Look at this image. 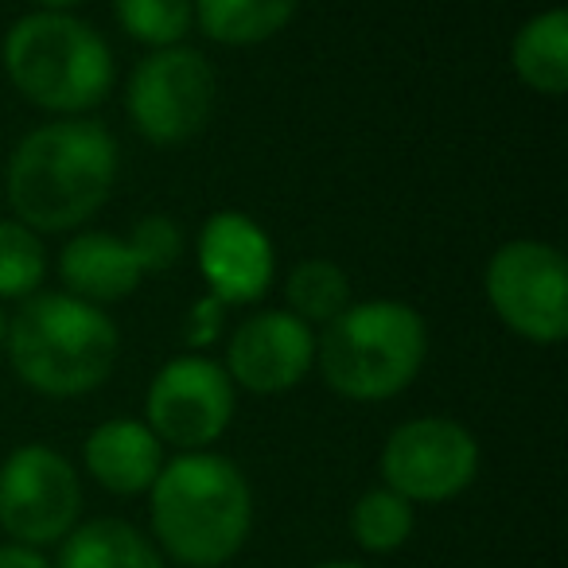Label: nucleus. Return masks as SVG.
Here are the masks:
<instances>
[{
    "label": "nucleus",
    "mask_w": 568,
    "mask_h": 568,
    "mask_svg": "<svg viewBox=\"0 0 568 568\" xmlns=\"http://www.w3.org/2000/svg\"><path fill=\"white\" fill-rule=\"evenodd\" d=\"M219 74L203 51L160 48L136 59L125 79V113L133 129L156 149L195 141L214 118Z\"/></svg>",
    "instance_id": "obj_7"
},
{
    "label": "nucleus",
    "mask_w": 568,
    "mask_h": 568,
    "mask_svg": "<svg viewBox=\"0 0 568 568\" xmlns=\"http://www.w3.org/2000/svg\"><path fill=\"white\" fill-rule=\"evenodd\" d=\"M82 518L79 467L51 444H20L0 459V529L9 541L48 549Z\"/></svg>",
    "instance_id": "obj_10"
},
{
    "label": "nucleus",
    "mask_w": 568,
    "mask_h": 568,
    "mask_svg": "<svg viewBox=\"0 0 568 568\" xmlns=\"http://www.w3.org/2000/svg\"><path fill=\"white\" fill-rule=\"evenodd\" d=\"M4 335H9V308L0 304V355H4Z\"/></svg>",
    "instance_id": "obj_27"
},
{
    "label": "nucleus",
    "mask_w": 568,
    "mask_h": 568,
    "mask_svg": "<svg viewBox=\"0 0 568 568\" xmlns=\"http://www.w3.org/2000/svg\"><path fill=\"white\" fill-rule=\"evenodd\" d=\"M149 537L183 568H226L253 534V487L219 452H175L149 487Z\"/></svg>",
    "instance_id": "obj_2"
},
{
    "label": "nucleus",
    "mask_w": 568,
    "mask_h": 568,
    "mask_svg": "<svg viewBox=\"0 0 568 568\" xmlns=\"http://www.w3.org/2000/svg\"><path fill=\"white\" fill-rule=\"evenodd\" d=\"M222 320H226V308H222L219 301H211V296H203L199 304H191V312H187V343H191V351L211 347V343L219 339V332H222Z\"/></svg>",
    "instance_id": "obj_23"
},
{
    "label": "nucleus",
    "mask_w": 568,
    "mask_h": 568,
    "mask_svg": "<svg viewBox=\"0 0 568 568\" xmlns=\"http://www.w3.org/2000/svg\"><path fill=\"white\" fill-rule=\"evenodd\" d=\"M125 242H129V250H133L141 273L160 276V273H172L183 261V253H187V230H183L180 219H172V214L152 211L129 230Z\"/></svg>",
    "instance_id": "obj_22"
},
{
    "label": "nucleus",
    "mask_w": 568,
    "mask_h": 568,
    "mask_svg": "<svg viewBox=\"0 0 568 568\" xmlns=\"http://www.w3.org/2000/svg\"><path fill=\"white\" fill-rule=\"evenodd\" d=\"M312 568H371L363 560H324V565H312Z\"/></svg>",
    "instance_id": "obj_26"
},
{
    "label": "nucleus",
    "mask_w": 568,
    "mask_h": 568,
    "mask_svg": "<svg viewBox=\"0 0 568 568\" xmlns=\"http://www.w3.org/2000/svg\"><path fill=\"white\" fill-rule=\"evenodd\" d=\"M237 389L226 366L203 351L175 355L152 374L144 394V425L172 452H211L230 433Z\"/></svg>",
    "instance_id": "obj_9"
},
{
    "label": "nucleus",
    "mask_w": 568,
    "mask_h": 568,
    "mask_svg": "<svg viewBox=\"0 0 568 568\" xmlns=\"http://www.w3.org/2000/svg\"><path fill=\"white\" fill-rule=\"evenodd\" d=\"M4 355L32 394L71 402L110 382L121 355V332L105 308L63 288H40L12 312Z\"/></svg>",
    "instance_id": "obj_3"
},
{
    "label": "nucleus",
    "mask_w": 568,
    "mask_h": 568,
    "mask_svg": "<svg viewBox=\"0 0 568 568\" xmlns=\"http://www.w3.org/2000/svg\"><path fill=\"white\" fill-rule=\"evenodd\" d=\"M0 568H55L43 549L20 541H0Z\"/></svg>",
    "instance_id": "obj_24"
},
{
    "label": "nucleus",
    "mask_w": 568,
    "mask_h": 568,
    "mask_svg": "<svg viewBox=\"0 0 568 568\" xmlns=\"http://www.w3.org/2000/svg\"><path fill=\"white\" fill-rule=\"evenodd\" d=\"M121 175V144L94 118H55L28 129L4 164L12 219L40 237L74 234L105 203Z\"/></svg>",
    "instance_id": "obj_1"
},
{
    "label": "nucleus",
    "mask_w": 568,
    "mask_h": 568,
    "mask_svg": "<svg viewBox=\"0 0 568 568\" xmlns=\"http://www.w3.org/2000/svg\"><path fill=\"white\" fill-rule=\"evenodd\" d=\"M483 296L495 320L534 347H560L568 335V265L557 245L514 237L490 253Z\"/></svg>",
    "instance_id": "obj_6"
},
{
    "label": "nucleus",
    "mask_w": 568,
    "mask_h": 568,
    "mask_svg": "<svg viewBox=\"0 0 568 568\" xmlns=\"http://www.w3.org/2000/svg\"><path fill=\"white\" fill-rule=\"evenodd\" d=\"M48 281V245L20 219H0V304H24Z\"/></svg>",
    "instance_id": "obj_20"
},
{
    "label": "nucleus",
    "mask_w": 568,
    "mask_h": 568,
    "mask_svg": "<svg viewBox=\"0 0 568 568\" xmlns=\"http://www.w3.org/2000/svg\"><path fill=\"white\" fill-rule=\"evenodd\" d=\"M113 20L133 43L149 51L180 48L195 32L191 0H113Z\"/></svg>",
    "instance_id": "obj_21"
},
{
    "label": "nucleus",
    "mask_w": 568,
    "mask_h": 568,
    "mask_svg": "<svg viewBox=\"0 0 568 568\" xmlns=\"http://www.w3.org/2000/svg\"><path fill=\"white\" fill-rule=\"evenodd\" d=\"M195 265L211 301L222 308H250L265 301L276 281V245L245 211H214L199 226Z\"/></svg>",
    "instance_id": "obj_12"
},
{
    "label": "nucleus",
    "mask_w": 568,
    "mask_h": 568,
    "mask_svg": "<svg viewBox=\"0 0 568 568\" xmlns=\"http://www.w3.org/2000/svg\"><path fill=\"white\" fill-rule=\"evenodd\" d=\"M483 467L475 433L456 417H413L386 436L378 456L382 487L413 506H440L459 498Z\"/></svg>",
    "instance_id": "obj_8"
},
{
    "label": "nucleus",
    "mask_w": 568,
    "mask_h": 568,
    "mask_svg": "<svg viewBox=\"0 0 568 568\" xmlns=\"http://www.w3.org/2000/svg\"><path fill=\"white\" fill-rule=\"evenodd\" d=\"M222 366L234 389L257 397L288 394L316 371V327L284 308H261L230 332Z\"/></svg>",
    "instance_id": "obj_11"
},
{
    "label": "nucleus",
    "mask_w": 568,
    "mask_h": 568,
    "mask_svg": "<svg viewBox=\"0 0 568 568\" xmlns=\"http://www.w3.org/2000/svg\"><path fill=\"white\" fill-rule=\"evenodd\" d=\"M413 529H417V506L405 503L382 483L366 487L351 506V537L371 557H389V552L405 549Z\"/></svg>",
    "instance_id": "obj_19"
},
{
    "label": "nucleus",
    "mask_w": 568,
    "mask_h": 568,
    "mask_svg": "<svg viewBox=\"0 0 568 568\" xmlns=\"http://www.w3.org/2000/svg\"><path fill=\"white\" fill-rule=\"evenodd\" d=\"M168 448L141 417H110L82 440V467L102 490L118 498H141L156 483Z\"/></svg>",
    "instance_id": "obj_13"
},
{
    "label": "nucleus",
    "mask_w": 568,
    "mask_h": 568,
    "mask_svg": "<svg viewBox=\"0 0 568 568\" xmlns=\"http://www.w3.org/2000/svg\"><path fill=\"white\" fill-rule=\"evenodd\" d=\"M0 67L24 102L51 118H87L118 82L113 48L79 12L20 17L0 40Z\"/></svg>",
    "instance_id": "obj_4"
},
{
    "label": "nucleus",
    "mask_w": 568,
    "mask_h": 568,
    "mask_svg": "<svg viewBox=\"0 0 568 568\" xmlns=\"http://www.w3.org/2000/svg\"><path fill=\"white\" fill-rule=\"evenodd\" d=\"M510 67L537 98H565L568 90V12L545 9L529 17L510 40Z\"/></svg>",
    "instance_id": "obj_16"
},
{
    "label": "nucleus",
    "mask_w": 568,
    "mask_h": 568,
    "mask_svg": "<svg viewBox=\"0 0 568 568\" xmlns=\"http://www.w3.org/2000/svg\"><path fill=\"white\" fill-rule=\"evenodd\" d=\"M428 358V324L409 301L378 296L351 301L316 335V371L332 394L355 405H378L405 394Z\"/></svg>",
    "instance_id": "obj_5"
},
{
    "label": "nucleus",
    "mask_w": 568,
    "mask_h": 568,
    "mask_svg": "<svg viewBox=\"0 0 568 568\" xmlns=\"http://www.w3.org/2000/svg\"><path fill=\"white\" fill-rule=\"evenodd\" d=\"M195 28L219 48H257L293 24L301 0H191Z\"/></svg>",
    "instance_id": "obj_17"
},
{
    "label": "nucleus",
    "mask_w": 568,
    "mask_h": 568,
    "mask_svg": "<svg viewBox=\"0 0 568 568\" xmlns=\"http://www.w3.org/2000/svg\"><path fill=\"white\" fill-rule=\"evenodd\" d=\"M55 568H168L164 552L156 549L144 529L125 518H94L79 521L59 541Z\"/></svg>",
    "instance_id": "obj_15"
},
{
    "label": "nucleus",
    "mask_w": 568,
    "mask_h": 568,
    "mask_svg": "<svg viewBox=\"0 0 568 568\" xmlns=\"http://www.w3.org/2000/svg\"><path fill=\"white\" fill-rule=\"evenodd\" d=\"M32 4L43 12H74V9H82L87 0H32Z\"/></svg>",
    "instance_id": "obj_25"
},
{
    "label": "nucleus",
    "mask_w": 568,
    "mask_h": 568,
    "mask_svg": "<svg viewBox=\"0 0 568 568\" xmlns=\"http://www.w3.org/2000/svg\"><path fill=\"white\" fill-rule=\"evenodd\" d=\"M55 276L63 293L79 296L94 308L129 301L144 284L129 242L110 230H74L55 257Z\"/></svg>",
    "instance_id": "obj_14"
},
{
    "label": "nucleus",
    "mask_w": 568,
    "mask_h": 568,
    "mask_svg": "<svg viewBox=\"0 0 568 568\" xmlns=\"http://www.w3.org/2000/svg\"><path fill=\"white\" fill-rule=\"evenodd\" d=\"M351 276L332 257H304L284 276V312H293L308 327H327L351 308Z\"/></svg>",
    "instance_id": "obj_18"
}]
</instances>
